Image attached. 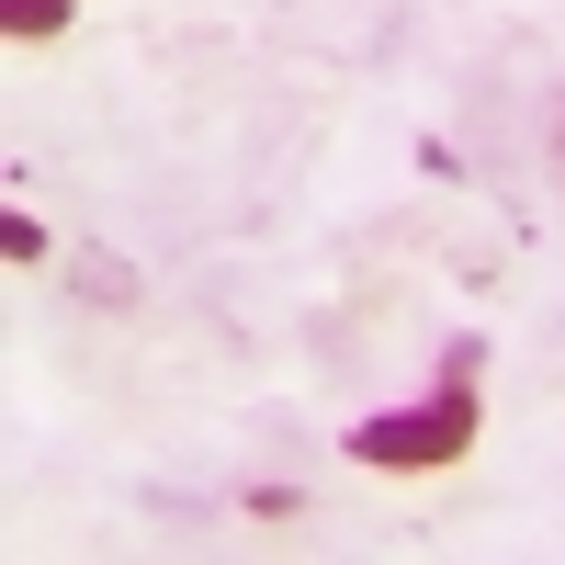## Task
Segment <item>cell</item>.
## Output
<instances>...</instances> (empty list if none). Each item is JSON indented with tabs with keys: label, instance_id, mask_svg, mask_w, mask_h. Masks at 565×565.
<instances>
[{
	"label": "cell",
	"instance_id": "4",
	"mask_svg": "<svg viewBox=\"0 0 565 565\" xmlns=\"http://www.w3.org/2000/svg\"><path fill=\"white\" fill-rule=\"evenodd\" d=\"M554 159H565V103H554Z\"/></svg>",
	"mask_w": 565,
	"mask_h": 565
},
{
	"label": "cell",
	"instance_id": "2",
	"mask_svg": "<svg viewBox=\"0 0 565 565\" xmlns=\"http://www.w3.org/2000/svg\"><path fill=\"white\" fill-rule=\"evenodd\" d=\"M0 23H12L23 45H45V34H68V0H0Z\"/></svg>",
	"mask_w": 565,
	"mask_h": 565
},
{
	"label": "cell",
	"instance_id": "3",
	"mask_svg": "<svg viewBox=\"0 0 565 565\" xmlns=\"http://www.w3.org/2000/svg\"><path fill=\"white\" fill-rule=\"evenodd\" d=\"M0 249H12V260H23V271H34V260H45V226H34V215H23V204H12V215H0Z\"/></svg>",
	"mask_w": 565,
	"mask_h": 565
},
{
	"label": "cell",
	"instance_id": "1",
	"mask_svg": "<svg viewBox=\"0 0 565 565\" xmlns=\"http://www.w3.org/2000/svg\"><path fill=\"white\" fill-rule=\"evenodd\" d=\"M463 441H476V385H441L418 407H373L351 430V463H373V476H430V463H452Z\"/></svg>",
	"mask_w": 565,
	"mask_h": 565
}]
</instances>
